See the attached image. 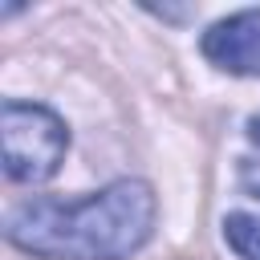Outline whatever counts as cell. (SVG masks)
Returning a JSON list of instances; mask_svg holds the SVG:
<instances>
[{"instance_id":"obj_2","label":"cell","mask_w":260,"mask_h":260,"mask_svg":"<svg viewBox=\"0 0 260 260\" xmlns=\"http://www.w3.org/2000/svg\"><path fill=\"white\" fill-rule=\"evenodd\" d=\"M0 142H4V175L12 183H45L57 175L65 158L69 130L49 106L8 98L0 110Z\"/></svg>"},{"instance_id":"obj_3","label":"cell","mask_w":260,"mask_h":260,"mask_svg":"<svg viewBox=\"0 0 260 260\" xmlns=\"http://www.w3.org/2000/svg\"><path fill=\"white\" fill-rule=\"evenodd\" d=\"M199 49L223 73L260 77V8H244V12H232V16L215 20L203 32Z\"/></svg>"},{"instance_id":"obj_4","label":"cell","mask_w":260,"mask_h":260,"mask_svg":"<svg viewBox=\"0 0 260 260\" xmlns=\"http://www.w3.org/2000/svg\"><path fill=\"white\" fill-rule=\"evenodd\" d=\"M223 240L240 260H260V215L256 211H232L223 219Z\"/></svg>"},{"instance_id":"obj_1","label":"cell","mask_w":260,"mask_h":260,"mask_svg":"<svg viewBox=\"0 0 260 260\" xmlns=\"http://www.w3.org/2000/svg\"><path fill=\"white\" fill-rule=\"evenodd\" d=\"M154 191L142 179H118L85 199H24L4 236L41 260H126L154 232Z\"/></svg>"},{"instance_id":"obj_5","label":"cell","mask_w":260,"mask_h":260,"mask_svg":"<svg viewBox=\"0 0 260 260\" xmlns=\"http://www.w3.org/2000/svg\"><path fill=\"white\" fill-rule=\"evenodd\" d=\"M240 187L260 199V114L244 122V150H240Z\"/></svg>"}]
</instances>
